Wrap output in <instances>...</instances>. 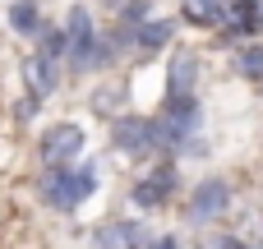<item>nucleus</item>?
Instances as JSON below:
<instances>
[{"label":"nucleus","instance_id":"f257e3e1","mask_svg":"<svg viewBox=\"0 0 263 249\" xmlns=\"http://www.w3.org/2000/svg\"><path fill=\"white\" fill-rule=\"evenodd\" d=\"M97 189H102V171H97V162L55 166V171H46V176H42V185H37L42 203H46V208H60V213L83 208V203H88Z\"/></svg>","mask_w":263,"mask_h":249},{"label":"nucleus","instance_id":"f03ea898","mask_svg":"<svg viewBox=\"0 0 263 249\" xmlns=\"http://www.w3.org/2000/svg\"><path fill=\"white\" fill-rule=\"evenodd\" d=\"M153 120H157V143H162V152H180V148L199 134L203 106H199L194 92H180V97H166V106H162Z\"/></svg>","mask_w":263,"mask_h":249},{"label":"nucleus","instance_id":"7ed1b4c3","mask_svg":"<svg viewBox=\"0 0 263 249\" xmlns=\"http://www.w3.org/2000/svg\"><path fill=\"white\" fill-rule=\"evenodd\" d=\"M106 139H111V148H116L120 157H148V152H162V143H157V120H153V116H134V111L111 116Z\"/></svg>","mask_w":263,"mask_h":249},{"label":"nucleus","instance_id":"20e7f679","mask_svg":"<svg viewBox=\"0 0 263 249\" xmlns=\"http://www.w3.org/2000/svg\"><path fill=\"white\" fill-rule=\"evenodd\" d=\"M176 189H180V166H176V157H166V162L148 166V171L134 180L129 203H134L139 213H157V208H166V203L176 199Z\"/></svg>","mask_w":263,"mask_h":249},{"label":"nucleus","instance_id":"39448f33","mask_svg":"<svg viewBox=\"0 0 263 249\" xmlns=\"http://www.w3.org/2000/svg\"><path fill=\"white\" fill-rule=\"evenodd\" d=\"M83 157V125H74V120H55V125H46L42 134H37V162L46 166V171H55V166H74Z\"/></svg>","mask_w":263,"mask_h":249},{"label":"nucleus","instance_id":"423d86ee","mask_svg":"<svg viewBox=\"0 0 263 249\" xmlns=\"http://www.w3.org/2000/svg\"><path fill=\"white\" fill-rule=\"evenodd\" d=\"M231 180H222V176H208V180H199L194 189H190V199H185V222L190 226H213V222H222L227 213H231Z\"/></svg>","mask_w":263,"mask_h":249},{"label":"nucleus","instance_id":"0eeeda50","mask_svg":"<svg viewBox=\"0 0 263 249\" xmlns=\"http://www.w3.org/2000/svg\"><path fill=\"white\" fill-rule=\"evenodd\" d=\"M143 245H148L143 226H139V222H125V217L102 222V226L92 231V240H88V249H143Z\"/></svg>","mask_w":263,"mask_h":249},{"label":"nucleus","instance_id":"6e6552de","mask_svg":"<svg viewBox=\"0 0 263 249\" xmlns=\"http://www.w3.org/2000/svg\"><path fill=\"white\" fill-rule=\"evenodd\" d=\"M23 83H28V97H51L55 92V83H60V60L55 55H46V51H37V55H28L23 60Z\"/></svg>","mask_w":263,"mask_h":249},{"label":"nucleus","instance_id":"1a4fd4ad","mask_svg":"<svg viewBox=\"0 0 263 249\" xmlns=\"http://www.w3.org/2000/svg\"><path fill=\"white\" fill-rule=\"evenodd\" d=\"M199 55L194 51H176L171 55V69H166V97H180V92H194L199 83Z\"/></svg>","mask_w":263,"mask_h":249},{"label":"nucleus","instance_id":"9d476101","mask_svg":"<svg viewBox=\"0 0 263 249\" xmlns=\"http://www.w3.org/2000/svg\"><path fill=\"white\" fill-rule=\"evenodd\" d=\"M176 42V23L171 18H143V23H134V46L139 51H162V46H171Z\"/></svg>","mask_w":263,"mask_h":249},{"label":"nucleus","instance_id":"9b49d317","mask_svg":"<svg viewBox=\"0 0 263 249\" xmlns=\"http://www.w3.org/2000/svg\"><path fill=\"white\" fill-rule=\"evenodd\" d=\"M5 18H9V28H14L18 37H32V42H37V32H42V9H37V0H9Z\"/></svg>","mask_w":263,"mask_h":249},{"label":"nucleus","instance_id":"f8f14e48","mask_svg":"<svg viewBox=\"0 0 263 249\" xmlns=\"http://www.w3.org/2000/svg\"><path fill=\"white\" fill-rule=\"evenodd\" d=\"M65 32H69V51H74V46H88V42H97L92 9H88V5H74V9L65 14Z\"/></svg>","mask_w":263,"mask_h":249},{"label":"nucleus","instance_id":"ddd939ff","mask_svg":"<svg viewBox=\"0 0 263 249\" xmlns=\"http://www.w3.org/2000/svg\"><path fill=\"white\" fill-rule=\"evenodd\" d=\"M37 51H46V55L65 60V55H69V32H65V28H51V23H42V32H37Z\"/></svg>","mask_w":263,"mask_h":249},{"label":"nucleus","instance_id":"4468645a","mask_svg":"<svg viewBox=\"0 0 263 249\" xmlns=\"http://www.w3.org/2000/svg\"><path fill=\"white\" fill-rule=\"evenodd\" d=\"M236 69H240L245 79H263V46H245V51L236 55Z\"/></svg>","mask_w":263,"mask_h":249},{"label":"nucleus","instance_id":"2eb2a0df","mask_svg":"<svg viewBox=\"0 0 263 249\" xmlns=\"http://www.w3.org/2000/svg\"><path fill=\"white\" fill-rule=\"evenodd\" d=\"M213 249H254V245H250V240H240V236H217Z\"/></svg>","mask_w":263,"mask_h":249},{"label":"nucleus","instance_id":"dca6fc26","mask_svg":"<svg viewBox=\"0 0 263 249\" xmlns=\"http://www.w3.org/2000/svg\"><path fill=\"white\" fill-rule=\"evenodd\" d=\"M143 249H180V240H176V236H148Z\"/></svg>","mask_w":263,"mask_h":249}]
</instances>
